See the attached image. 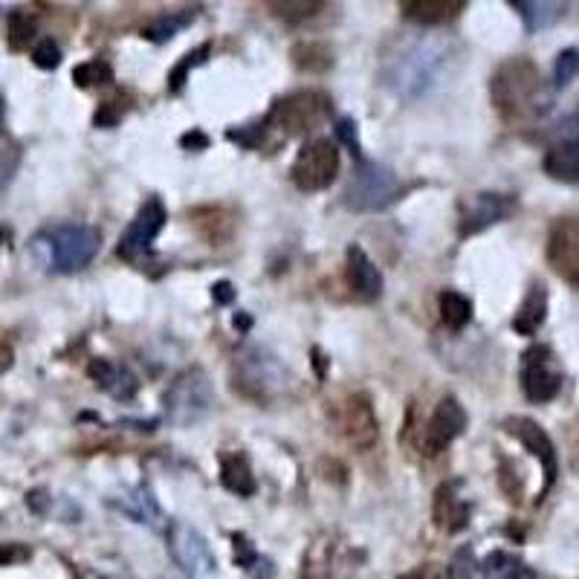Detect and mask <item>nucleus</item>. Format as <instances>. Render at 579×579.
<instances>
[{
	"mask_svg": "<svg viewBox=\"0 0 579 579\" xmlns=\"http://www.w3.org/2000/svg\"><path fill=\"white\" fill-rule=\"evenodd\" d=\"M0 128H3V105H0Z\"/></svg>",
	"mask_w": 579,
	"mask_h": 579,
	"instance_id": "50",
	"label": "nucleus"
},
{
	"mask_svg": "<svg viewBox=\"0 0 579 579\" xmlns=\"http://www.w3.org/2000/svg\"><path fill=\"white\" fill-rule=\"evenodd\" d=\"M87 374L96 386L105 394H111L113 400H134L139 391L137 377L131 374V368H125L122 362H113L105 357H93L87 365Z\"/></svg>",
	"mask_w": 579,
	"mask_h": 579,
	"instance_id": "20",
	"label": "nucleus"
},
{
	"mask_svg": "<svg viewBox=\"0 0 579 579\" xmlns=\"http://www.w3.org/2000/svg\"><path fill=\"white\" fill-rule=\"evenodd\" d=\"M545 255L553 273L579 290V218H559L553 223Z\"/></svg>",
	"mask_w": 579,
	"mask_h": 579,
	"instance_id": "17",
	"label": "nucleus"
},
{
	"mask_svg": "<svg viewBox=\"0 0 579 579\" xmlns=\"http://www.w3.org/2000/svg\"><path fill=\"white\" fill-rule=\"evenodd\" d=\"M12 359H15V354H12V348L0 342V374H3V371H6V368L12 365Z\"/></svg>",
	"mask_w": 579,
	"mask_h": 579,
	"instance_id": "47",
	"label": "nucleus"
},
{
	"mask_svg": "<svg viewBox=\"0 0 579 579\" xmlns=\"http://www.w3.org/2000/svg\"><path fill=\"white\" fill-rule=\"evenodd\" d=\"M565 383L559 357L551 345H530L522 354V391L524 397L536 406L551 403L559 397Z\"/></svg>",
	"mask_w": 579,
	"mask_h": 579,
	"instance_id": "11",
	"label": "nucleus"
},
{
	"mask_svg": "<svg viewBox=\"0 0 579 579\" xmlns=\"http://www.w3.org/2000/svg\"><path fill=\"white\" fill-rule=\"evenodd\" d=\"M276 18H281L284 24H293V27H299L302 21H310V18H316L319 15V9H322V3H313V0H307V3H290V0H276V3H270L267 6Z\"/></svg>",
	"mask_w": 579,
	"mask_h": 579,
	"instance_id": "35",
	"label": "nucleus"
},
{
	"mask_svg": "<svg viewBox=\"0 0 579 579\" xmlns=\"http://www.w3.org/2000/svg\"><path fill=\"white\" fill-rule=\"evenodd\" d=\"M464 9V0H409L403 3V18L420 27H443L452 24Z\"/></svg>",
	"mask_w": 579,
	"mask_h": 579,
	"instance_id": "22",
	"label": "nucleus"
},
{
	"mask_svg": "<svg viewBox=\"0 0 579 579\" xmlns=\"http://www.w3.org/2000/svg\"><path fill=\"white\" fill-rule=\"evenodd\" d=\"M180 145H183L186 151H203V148H209V145H212V139L206 137L200 128H192L189 134H183V137H180Z\"/></svg>",
	"mask_w": 579,
	"mask_h": 579,
	"instance_id": "44",
	"label": "nucleus"
},
{
	"mask_svg": "<svg viewBox=\"0 0 579 579\" xmlns=\"http://www.w3.org/2000/svg\"><path fill=\"white\" fill-rule=\"evenodd\" d=\"M475 559H472V551L469 548H461V551L455 553V559H452V568H446L449 571V579H472L475 574Z\"/></svg>",
	"mask_w": 579,
	"mask_h": 579,
	"instance_id": "42",
	"label": "nucleus"
},
{
	"mask_svg": "<svg viewBox=\"0 0 579 579\" xmlns=\"http://www.w3.org/2000/svg\"><path fill=\"white\" fill-rule=\"evenodd\" d=\"M113 504H116L125 516H131V519L139 524L154 527V524L160 522V507H157V501H154L151 490H148L145 484H139L137 490L125 493L122 498H113Z\"/></svg>",
	"mask_w": 579,
	"mask_h": 579,
	"instance_id": "27",
	"label": "nucleus"
},
{
	"mask_svg": "<svg viewBox=\"0 0 579 579\" xmlns=\"http://www.w3.org/2000/svg\"><path fill=\"white\" fill-rule=\"evenodd\" d=\"M249 325H252L249 316H235V328H238V331H249Z\"/></svg>",
	"mask_w": 579,
	"mask_h": 579,
	"instance_id": "48",
	"label": "nucleus"
},
{
	"mask_svg": "<svg viewBox=\"0 0 579 579\" xmlns=\"http://www.w3.org/2000/svg\"><path fill=\"white\" fill-rule=\"evenodd\" d=\"M32 61H35V67H41V70H56L58 64H61V47H58L53 38H41V41L35 44V50H32Z\"/></svg>",
	"mask_w": 579,
	"mask_h": 579,
	"instance_id": "40",
	"label": "nucleus"
},
{
	"mask_svg": "<svg viewBox=\"0 0 579 579\" xmlns=\"http://www.w3.org/2000/svg\"><path fill=\"white\" fill-rule=\"evenodd\" d=\"M339 177V145L333 139L316 137L304 142L296 154V163L290 166V180L302 192H325Z\"/></svg>",
	"mask_w": 579,
	"mask_h": 579,
	"instance_id": "8",
	"label": "nucleus"
},
{
	"mask_svg": "<svg viewBox=\"0 0 579 579\" xmlns=\"http://www.w3.org/2000/svg\"><path fill=\"white\" fill-rule=\"evenodd\" d=\"M446 58L449 47L435 35L403 38L383 58V84L403 102H412L438 82Z\"/></svg>",
	"mask_w": 579,
	"mask_h": 579,
	"instance_id": "1",
	"label": "nucleus"
},
{
	"mask_svg": "<svg viewBox=\"0 0 579 579\" xmlns=\"http://www.w3.org/2000/svg\"><path fill=\"white\" fill-rule=\"evenodd\" d=\"M441 322L449 331H464L472 322V302L458 290L441 293Z\"/></svg>",
	"mask_w": 579,
	"mask_h": 579,
	"instance_id": "30",
	"label": "nucleus"
},
{
	"mask_svg": "<svg viewBox=\"0 0 579 579\" xmlns=\"http://www.w3.org/2000/svg\"><path fill=\"white\" fill-rule=\"evenodd\" d=\"M267 134H270V128L261 119V122H252V125H244V128H232L226 137L232 139V142H238L241 148H264Z\"/></svg>",
	"mask_w": 579,
	"mask_h": 579,
	"instance_id": "38",
	"label": "nucleus"
},
{
	"mask_svg": "<svg viewBox=\"0 0 579 579\" xmlns=\"http://www.w3.org/2000/svg\"><path fill=\"white\" fill-rule=\"evenodd\" d=\"M478 568L487 579H536V571L524 562L522 556L510 551L487 553Z\"/></svg>",
	"mask_w": 579,
	"mask_h": 579,
	"instance_id": "26",
	"label": "nucleus"
},
{
	"mask_svg": "<svg viewBox=\"0 0 579 579\" xmlns=\"http://www.w3.org/2000/svg\"><path fill=\"white\" fill-rule=\"evenodd\" d=\"M513 9H519L524 29H527L530 35H536V32H542V29H551L553 24H559V21L565 18L568 3H553V0H513Z\"/></svg>",
	"mask_w": 579,
	"mask_h": 579,
	"instance_id": "25",
	"label": "nucleus"
},
{
	"mask_svg": "<svg viewBox=\"0 0 579 579\" xmlns=\"http://www.w3.org/2000/svg\"><path fill=\"white\" fill-rule=\"evenodd\" d=\"M212 296H215L218 304H232L235 302V287H232L229 281H218V284L212 287Z\"/></svg>",
	"mask_w": 579,
	"mask_h": 579,
	"instance_id": "46",
	"label": "nucleus"
},
{
	"mask_svg": "<svg viewBox=\"0 0 579 579\" xmlns=\"http://www.w3.org/2000/svg\"><path fill=\"white\" fill-rule=\"evenodd\" d=\"M498 116L510 125H527L551 111V93L530 58H510L498 64L490 82Z\"/></svg>",
	"mask_w": 579,
	"mask_h": 579,
	"instance_id": "2",
	"label": "nucleus"
},
{
	"mask_svg": "<svg viewBox=\"0 0 579 579\" xmlns=\"http://www.w3.org/2000/svg\"><path fill=\"white\" fill-rule=\"evenodd\" d=\"M296 383V377L290 374V368L270 354L261 345H244L235 362H232V386L241 397H247L252 403H273L278 397H284L290 386Z\"/></svg>",
	"mask_w": 579,
	"mask_h": 579,
	"instance_id": "3",
	"label": "nucleus"
},
{
	"mask_svg": "<svg viewBox=\"0 0 579 579\" xmlns=\"http://www.w3.org/2000/svg\"><path fill=\"white\" fill-rule=\"evenodd\" d=\"M293 61L307 70V73H322V70H328L333 64V56L328 47H322V44H299L296 50H293Z\"/></svg>",
	"mask_w": 579,
	"mask_h": 579,
	"instance_id": "36",
	"label": "nucleus"
},
{
	"mask_svg": "<svg viewBox=\"0 0 579 579\" xmlns=\"http://www.w3.org/2000/svg\"><path fill=\"white\" fill-rule=\"evenodd\" d=\"M99 247H102V235H99V229H93L87 223H61V226L41 232L32 241L35 258L47 270L61 273V276L84 270L99 255Z\"/></svg>",
	"mask_w": 579,
	"mask_h": 579,
	"instance_id": "4",
	"label": "nucleus"
},
{
	"mask_svg": "<svg viewBox=\"0 0 579 579\" xmlns=\"http://www.w3.org/2000/svg\"><path fill=\"white\" fill-rule=\"evenodd\" d=\"M519 209V200L513 194L478 192L458 200V238L467 241L472 235L513 218Z\"/></svg>",
	"mask_w": 579,
	"mask_h": 579,
	"instance_id": "12",
	"label": "nucleus"
},
{
	"mask_svg": "<svg viewBox=\"0 0 579 579\" xmlns=\"http://www.w3.org/2000/svg\"><path fill=\"white\" fill-rule=\"evenodd\" d=\"M548 319V287L542 281H533L524 293L519 313L513 319V331L522 336H536Z\"/></svg>",
	"mask_w": 579,
	"mask_h": 579,
	"instance_id": "23",
	"label": "nucleus"
},
{
	"mask_svg": "<svg viewBox=\"0 0 579 579\" xmlns=\"http://www.w3.org/2000/svg\"><path fill=\"white\" fill-rule=\"evenodd\" d=\"M579 76V47H568L562 50L556 61H553V87L562 90L568 84L574 82Z\"/></svg>",
	"mask_w": 579,
	"mask_h": 579,
	"instance_id": "37",
	"label": "nucleus"
},
{
	"mask_svg": "<svg viewBox=\"0 0 579 579\" xmlns=\"http://www.w3.org/2000/svg\"><path fill=\"white\" fill-rule=\"evenodd\" d=\"M18 163H21V148H18V142L0 139V189L9 186V180H12L15 171H18Z\"/></svg>",
	"mask_w": 579,
	"mask_h": 579,
	"instance_id": "39",
	"label": "nucleus"
},
{
	"mask_svg": "<svg viewBox=\"0 0 579 579\" xmlns=\"http://www.w3.org/2000/svg\"><path fill=\"white\" fill-rule=\"evenodd\" d=\"M6 238H9V232H6V229H0V244H6Z\"/></svg>",
	"mask_w": 579,
	"mask_h": 579,
	"instance_id": "49",
	"label": "nucleus"
},
{
	"mask_svg": "<svg viewBox=\"0 0 579 579\" xmlns=\"http://www.w3.org/2000/svg\"><path fill=\"white\" fill-rule=\"evenodd\" d=\"M197 18V9H180V12H163L157 15L148 27L142 29V35L154 44H166L177 32H183L186 27H192Z\"/></svg>",
	"mask_w": 579,
	"mask_h": 579,
	"instance_id": "28",
	"label": "nucleus"
},
{
	"mask_svg": "<svg viewBox=\"0 0 579 579\" xmlns=\"http://www.w3.org/2000/svg\"><path fill=\"white\" fill-rule=\"evenodd\" d=\"M345 281L362 302H377L383 293V276H380L377 264L357 244H351L348 255H345Z\"/></svg>",
	"mask_w": 579,
	"mask_h": 579,
	"instance_id": "19",
	"label": "nucleus"
},
{
	"mask_svg": "<svg viewBox=\"0 0 579 579\" xmlns=\"http://www.w3.org/2000/svg\"><path fill=\"white\" fill-rule=\"evenodd\" d=\"M397 579H449V571L443 568L441 562H423V565H417L414 571H409V574H403V577Z\"/></svg>",
	"mask_w": 579,
	"mask_h": 579,
	"instance_id": "43",
	"label": "nucleus"
},
{
	"mask_svg": "<svg viewBox=\"0 0 579 579\" xmlns=\"http://www.w3.org/2000/svg\"><path fill=\"white\" fill-rule=\"evenodd\" d=\"M21 559H29V551L24 545H0V565L21 562Z\"/></svg>",
	"mask_w": 579,
	"mask_h": 579,
	"instance_id": "45",
	"label": "nucleus"
},
{
	"mask_svg": "<svg viewBox=\"0 0 579 579\" xmlns=\"http://www.w3.org/2000/svg\"><path fill=\"white\" fill-rule=\"evenodd\" d=\"M336 429L345 438V443L357 452H368L377 438H380V423H377V412L374 403L365 391H351L336 409Z\"/></svg>",
	"mask_w": 579,
	"mask_h": 579,
	"instance_id": "13",
	"label": "nucleus"
},
{
	"mask_svg": "<svg viewBox=\"0 0 579 579\" xmlns=\"http://www.w3.org/2000/svg\"><path fill=\"white\" fill-rule=\"evenodd\" d=\"M168 551L174 565L186 574V579H218V559L203 533H197L189 522L168 524Z\"/></svg>",
	"mask_w": 579,
	"mask_h": 579,
	"instance_id": "10",
	"label": "nucleus"
},
{
	"mask_svg": "<svg viewBox=\"0 0 579 579\" xmlns=\"http://www.w3.org/2000/svg\"><path fill=\"white\" fill-rule=\"evenodd\" d=\"M168 215L166 206L160 197H148L139 212L134 215V221L128 223V229L122 232L119 244H116V255L128 264H139V267H148L151 264V255H154V241L157 235L163 232Z\"/></svg>",
	"mask_w": 579,
	"mask_h": 579,
	"instance_id": "9",
	"label": "nucleus"
},
{
	"mask_svg": "<svg viewBox=\"0 0 579 579\" xmlns=\"http://www.w3.org/2000/svg\"><path fill=\"white\" fill-rule=\"evenodd\" d=\"M212 53V44L206 41V44H200V47H194L192 53H186V56L180 58L177 64H174V70L168 73V90L171 93H180L186 82H189V76H192V70L197 64H203L206 58Z\"/></svg>",
	"mask_w": 579,
	"mask_h": 579,
	"instance_id": "31",
	"label": "nucleus"
},
{
	"mask_svg": "<svg viewBox=\"0 0 579 579\" xmlns=\"http://www.w3.org/2000/svg\"><path fill=\"white\" fill-rule=\"evenodd\" d=\"M131 105H134V99L125 90H116L111 99H105L99 105V111L93 116V125L96 128H116L125 119V113L131 111Z\"/></svg>",
	"mask_w": 579,
	"mask_h": 579,
	"instance_id": "32",
	"label": "nucleus"
},
{
	"mask_svg": "<svg viewBox=\"0 0 579 579\" xmlns=\"http://www.w3.org/2000/svg\"><path fill=\"white\" fill-rule=\"evenodd\" d=\"M501 429L507 435H513L539 461V467H542V490H539L536 501H542L551 493V487L556 484V475H559V458H556V446H553L551 435L536 420H530V417H507L501 423Z\"/></svg>",
	"mask_w": 579,
	"mask_h": 579,
	"instance_id": "14",
	"label": "nucleus"
},
{
	"mask_svg": "<svg viewBox=\"0 0 579 579\" xmlns=\"http://www.w3.org/2000/svg\"><path fill=\"white\" fill-rule=\"evenodd\" d=\"M542 168L551 180L568 183V186H579V139L556 137L548 145L545 157H542Z\"/></svg>",
	"mask_w": 579,
	"mask_h": 579,
	"instance_id": "21",
	"label": "nucleus"
},
{
	"mask_svg": "<svg viewBox=\"0 0 579 579\" xmlns=\"http://www.w3.org/2000/svg\"><path fill=\"white\" fill-rule=\"evenodd\" d=\"M232 542H235V565L249 571L255 579H273V562H267L261 553L255 551V545L249 542L244 533H232Z\"/></svg>",
	"mask_w": 579,
	"mask_h": 579,
	"instance_id": "29",
	"label": "nucleus"
},
{
	"mask_svg": "<svg viewBox=\"0 0 579 579\" xmlns=\"http://www.w3.org/2000/svg\"><path fill=\"white\" fill-rule=\"evenodd\" d=\"M461 481H443L432 498V522L443 533H461L472 519V504L461 493Z\"/></svg>",
	"mask_w": 579,
	"mask_h": 579,
	"instance_id": "18",
	"label": "nucleus"
},
{
	"mask_svg": "<svg viewBox=\"0 0 579 579\" xmlns=\"http://www.w3.org/2000/svg\"><path fill=\"white\" fill-rule=\"evenodd\" d=\"M212 403H215V391L203 368H189L180 377H174V383L168 386L163 397L168 420L177 426H194L197 420L212 412Z\"/></svg>",
	"mask_w": 579,
	"mask_h": 579,
	"instance_id": "7",
	"label": "nucleus"
},
{
	"mask_svg": "<svg viewBox=\"0 0 579 579\" xmlns=\"http://www.w3.org/2000/svg\"><path fill=\"white\" fill-rule=\"evenodd\" d=\"M464 429H467V412H464L461 400L446 394L432 409V417L426 420V429L420 438L423 455H441L443 449H449V443L464 435Z\"/></svg>",
	"mask_w": 579,
	"mask_h": 579,
	"instance_id": "16",
	"label": "nucleus"
},
{
	"mask_svg": "<svg viewBox=\"0 0 579 579\" xmlns=\"http://www.w3.org/2000/svg\"><path fill=\"white\" fill-rule=\"evenodd\" d=\"M333 131H336L339 145H345V148L354 154V160H362V151H359V142H357V125H354V119H339Z\"/></svg>",
	"mask_w": 579,
	"mask_h": 579,
	"instance_id": "41",
	"label": "nucleus"
},
{
	"mask_svg": "<svg viewBox=\"0 0 579 579\" xmlns=\"http://www.w3.org/2000/svg\"><path fill=\"white\" fill-rule=\"evenodd\" d=\"M333 116V102L322 90H296L273 102L270 113L264 116L267 128L278 131L281 137H299L304 131L319 128Z\"/></svg>",
	"mask_w": 579,
	"mask_h": 579,
	"instance_id": "6",
	"label": "nucleus"
},
{
	"mask_svg": "<svg viewBox=\"0 0 579 579\" xmlns=\"http://www.w3.org/2000/svg\"><path fill=\"white\" fill-rule=\"evenodd\" d=\"M354 562L348 559V545L336 533H322L304 553L302 579H351Z\"/></svg>",
	"mask_w": 579,
	"mask_h": 579,
	"instance_id": "15",
	"label": "nucleus"
},
{
	"mask_svg": "<svg viewBox=\"0 0 579 579\" xmlns=\"http://www.w3.org/2000/svg\"><path fill=\"white\" fill-rule=\"evenodd\" d=\"M73 82H76V87H82V90L111 84L113 67L105 58H90V61H84V64H79V67L73 70Z\"/></svg>",
	"mask_w": 579,
	"mask_h": 579,
	"instance_id": "33",
	"label": "nucleus"
},
{
	"mask_svg": "<svg viewBox=\"0 0 579 579\" xmlns=\"http://www.w3.org/2000/svg\"><path fill=\"white\" fill-rule=\"evenodd\" d=\"M406 192H409V186L394 174V168L362 157V160H357V168L342 192V203H345V209H351L357 215H368V212H383L386 206L400 200Z\"/></svg>",
	"mask_w": 579,
	"mask_h": 579,
	"instance_id": "5",
	"label": "nucleus"
},
{
	"mask_svg": "<svg viewBox=\"0 0 579 579\" xmlns=\"http://www.w3.org/2000/svg\"><path fill=\"white\" fill-rule=\"evenodd\" d=\"M35 32H38V21H35L32 12L15 9L9 15V47L12 50H27L29 44L35 41Z\"/></svg>",
	"mask_w": 579,
	"mask_h": 579,
	"instance_id": "34",
	"label": "nucleus"
},
{
	"mask_svg": "<svg viewBox=\"0 0 579 579\" xmlns=\"http://www.w3.org/2000/svg\"><path fill=\"white\" fill-rule=\"evenodd\" d=\"M221 484L229 493H235V496H255L258 481L252 475V464H249L247 452H238V449L221 452Z\"/></svg>",
	"mask_w": 579,
	"mask_h": 579,
	"instance_id": "24",
	"label": "nucleus"
}]
</instances>
